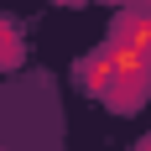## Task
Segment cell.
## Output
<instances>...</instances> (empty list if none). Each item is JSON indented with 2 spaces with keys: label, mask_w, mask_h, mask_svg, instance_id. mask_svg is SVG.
Returning <instances> with one entry per match:
<instances>
[{
  "label": "cell",
  "mask_w": 151,
  "mask_h": 151,
  "mask_svg": "<svg viewBox=\"0 0 151 151\" xmlns=\"http://www.w3.org/2000/svg\"><path fill=\"white\" fill-rule=\"evenodd\" d=\"M136 151H151V141H146V146H136Z\"/></svg>",
  "instance_id": "3"
},
{
  "label": "cell",
  "mask_w": 151,
  "mask_h": 151,
  "mask_svg": "<svg viewBox=\"0 0 151 151\" xmlns=\"http://www.w3.org/2000/svg\"><path fill=\"white\" fill-rule=\"evenodd\" d=\"M115 78H120V47H104V52H94V58L78 63V83L89 94H99V99H109Z\"/></svg>",
  "instance_id": "1"
},
{
  "label": "cell",
  "mask_w": 151,
  "mask_h": 151,
  "mask_svg": "<svg viewBox=\"0 0 151 151\" xmlns=\"http://www.w3.org/2000/svg\"><path fill=\"white\" fill-rule=\"evenodd\" d=\"M11 63H21V31L0 21V68H11Z\"/></svg>",
  "instance_id": "2"
}]
</instances>
